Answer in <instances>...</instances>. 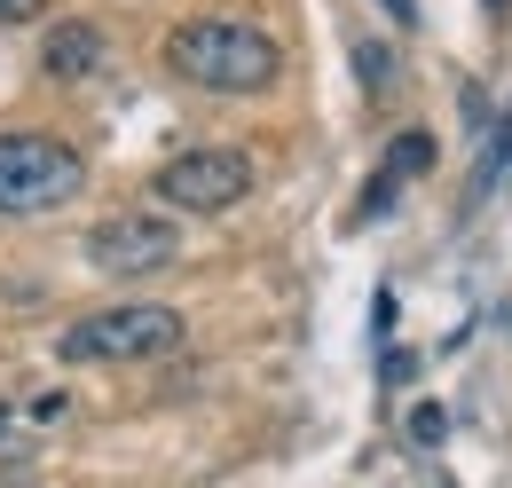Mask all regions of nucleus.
Here are the masks:
<instances>
[{"label":"nucleus","mask_w":512,"mask_h":488,"mask_svg":"<svg viewBox=\"0 0 512 488\" xmlns=\"http://www.w3.org/2000/svg\"><path fill=\"white\" fill-rule=\"evenodd\" d=\"M355 63H363V87H371V95H386V87H394V56H386V48H371V40H363V48H355Z\"/></svg>","instance_id":"obj_9"},{"label":"nucleus","mask_w":512,"mask_h":488,"mask_svg":"<svg viewBox=\"0 0 512 488\" xmlns=\"http://www.w3.org/2000/svg\"><path fill=\"white\" fill-rule=\"evenodd\" d=\"M505 166H512V119L497 126V142H489V158H481V174H473V197H489V189L505 182Z\"/></svg>","instance_id":"obj_8"},{"label":"nucleus","mask_w":512,"mask_h":488,"mask_svg":"<svg viewBox=\"0 0 512 488\" xmlns=\"http://www.w3.org/2000/svg\"><path fill=\"white\" fill-rule=\"evenodd\" d=\"M174 252H182V237L166 213H111L87 229V260L103 276H158V268H174Z\"/></svg>","instance_id":"obj_5"},{"label":"nucleus","mask_w":512,"mask_h":488,"mask_svg":"<svg viewBox=\"0 0 512 488\" xmlns=\"http://www.w3.org/2000/svg\"><path fill=\"white\" fill-rule=\"evenodd\" d=\"M426 166H434V134H426V126L394 134V150H386V174H394V182H410V174H426Z\"/></svg>","instance_id":"obj_7"},{"label":"nucleus","mask_w":512,"mask_h":488,"mask_svg":"<svg viewBox=\"0 0 512 488\" xmlns=\"http://www.w3.org/2000/svg\"><path fill=\"white\" fill-rule=\"evenodd\" d=\"M489 8H512V0H489Z\"/></svg>","instance_id":"obj_14"},{"label":"nucleus","mask_w":512,"mask_h":488,"mask_svg":"<svg viewBox=\"0 0 512 488\" xmlns=\"http://www.w3.org/2000/svg\"><path fill=\"white\" fill-rule=\"evenodd\" d=\"M394 189H402V182H394V174H379V182L363 189V213H355V221H386V213H394Z\"/></svg>","instance_id":"obj_11"},{"label":"nucleus","mask_w":512,"mask_h":488,"mask_svg":"<svg viewBox=\"0 0 512 488\" xmlns=\"http://www.w3.org/2000/svg\"><path fill=\"white\" fill-rule=\"evenodd\" d=\"M87 189V158L56 134H0V213H56Z\"/></svg>","instance_id":"obj_2"},{"label":"nucleus","mask_w":512,"mask_h":488,"mask_svg":"<svg viewBox=\"0 0 512 488\" xmlns=\"http://www.w3.org/2000/svg\"><path fill=\"white\" fill-rule=\"evenodd\" d=\"M166 63H174L190 87H213V95H260V87H276L284 48H276L260 24H237V16H190V24L166 40Z\"/></svg>","instance_id":"obj_1"},{"label":"nucleus","mask_w":512,"mask_h":488,"mask_svg":"<svg viewBox=\"0 0 512 488\" xmlns=\"http://www.w3.org/2000/svg\"><path fill=\"white\" fill-rule=\"evenodd\" d=\"M386 16H402V24H410V16H418V8H410V0H386Z\"/></svg>","instance_id":"obj_13"},{"label":"nucleus","mask_w":512,"mask_h":488,"mask_svg":"<svg viewBox=\"0 0 512 488\" xmlns=\"http://www.w3.org/2000/svg\"><path fill=\"white\" fill-rule=\"evenodd\" d=\"M40 16V0H0V24H32Z\"/></svg>","instance_id":"obj_12"},{"label":"nucleus","mask_w":512,"mask_h":488,"mask_svg":"<svg viewBox=\"0 0 512 488\" xmlns=\"http://www.w3.org/2000/svg\"><path fill=\"white\" fill-rule=\"evenodd\" d=\"M182 347V315L174 307H95L64 331V363H150Z\"/></svg>","instance_id":"obj_3"},{"label":"nucleus","mask_w":512,"mask_h":488,"mask_svg":"<svg viewBox=\"0 0 512 488\" xmlns=\"http://www.w3.org/2000/svg\"><path fill=\"white\" fill-rule=\"evenodd\" d=\"M103 63V32L95 24H56L48 32V79H87Z\"/></svg>","instance_id":"obj_6"},{"label":"nucleus","mask_w":512,"mask_h":488,"mask_svg":"<svg viewBox=\"0 0 512 488\" xmlns=\"http://www.w3.org/2000/svg\"><path fill=\"white\" fill-rule=\"evenodd\" d=\"M158 197L182 205V213H229V205L253 197V158L245 150H182L158 174Z\"/></svg>","instance_id":"obj_4"},{"label":"nucleus","mask_w":512,"mask_h":488,"mask_svg":"<svg viewBox=\"0 0 512 488\" xmlns=\"http://www.w3.org/2000/svg\"><path fill=\"white\" fill-rule=\"evenodd\" d=\"M442 433H449V410H442V402H418V410H410V441H426V449H434Z\"/></svg>","instance_id":"obj_10"}]
</instances>
